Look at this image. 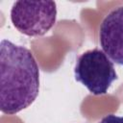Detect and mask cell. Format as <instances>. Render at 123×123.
Segmentation results:
<instances>
[{"mask_svg":"<svg viewBox=\"0 0 123 123\" xmlns=\"http://www.w3.org/2000/svg\"><path fill=\"white\" fill-rule=\"evenodd\" d=\"M99 42L113 62L123 65V6L113 9L103 19L99 29Z\"/></svg>","mask_w":123,"mask_h":123,"instance_id":"4","label":"cell"},{"mask_svg":"<svg viewBox=\"0 0 123 123\" xmlns=\"http://www.w3.org/2000/svg\"><path fill=\"white\" fill-rule=\"evenodd\" d=\"M74 74L76 81L94 95L106 94L111 83L117 79L113 62L98 48L86 51L79 56Z\"/></svg>","mask_w":123,"mask_h":123,"instance_id":"2","label":"cell"},{"mask_svg":"<svg viewBox=\"0 0 123 123\" xmlns=\"http://www.w3.org/2000/svg\"><path fill=\"white\" fill-rule=\"evenodd\" d=\"M57 6L54 1H16L11 10L12 25L29 37L45 35L56 23Z\"/></svg>","mask_w":123,"mask_h":123,"instance_id":"3","label":"cell"},{"mask_svg":"<svg viewBox=\"0 0 123 123\" xmlns=\"http://www.w3.org/2000/svg\"><path fill=\"white\" fill-rule=\"evenodd\" d=\"M99 123H123V116L115 114H108L104 116Z\"/></svg>","mask_w":123,"mask_h":123,"instance_id":"5","label":"cell"},{"mask_svg":"<svg viewBox=\"0 0 123 123\" xmlns=\"http://www.w3.org/2000/svg\"><path fill=\"white\" fill-rule=\"evenodd\" d=\"M39 90V67L28 48L2 39L0 44V109L12 115L28 108Z\"/></svg>","mask_w":123,"mask_h":123,"instance_id":"1","label":"cell"}]
</instances>
